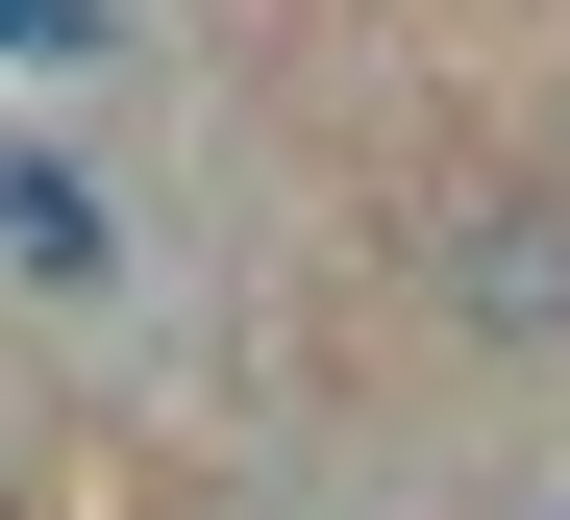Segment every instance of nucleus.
Wrapping results in <instances>:
<instances>
[{
  "instance_id": "1",
  "label": "nucleus",
  "mask_w": 570,
  "mask_h": 520,
  "mask_svg": "<svg viewBox=\"0 0 570 520\" xmlns=\"http://www.w3.org/2000/svg\"><path fill=\"white\" fill-rule=\"evenodd\" d=\"M0 273H26V297H125V224H100L50 149H0Z\"/></svg>"
},
{
  "instance_id": "2",
  "label": "nucleus",
  "mask_w": 570,
  "mask_h": 520,
  "mask_svg": "<svg viewBox=\"0 0 570 520\" xmlns=\"http://www.w3.org/2000/svg\"><path fill=\"white\" fill-rule=\"evenodd\" d=\"M446 297H471V323H570V224H471Z\"/></svg>"
},
{
  "instance_id": "3",
  "label": "nucleus",
  "mask_w": 570,
  "mask_h": 520,
  "mask_svg": "<svg viewBox=\"0 0 570 520\" xmlns=\"http://www.w3.org/2000/svg\"><path fill=\"white\" fill-rule=\"evenodd\" d=\"M0 75H100V0H0Z\"/></svg>"
},
{
  "instance_id": "4",
  "label": "nucleus",
  "mask_w": 570,
  "mask_h": 520,
  "mask_svg": "<svg viewBox=\"0 0 570 520\" xmlns=\"http://www.w3.org/2000/svg\"><path fill=\"white\" fill-rule=\"evenodd\" d=\"M0 520H26V496H0Z\"/></svg>"
}]
</instances>
